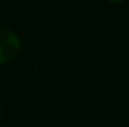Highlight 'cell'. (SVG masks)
Segmentation results:
<instances>
[{
	"label": "cell",
	"mask_w": 129,
	"mask_h": 127,
	"mask_svg": "<svg viewBox=\"0 0 129 127\" xmlns=\"http://www.w3.org/2000/svg\"><path fill=\"white\" fill-rule=\"evenodd\" d=\"M20 38L12 29L0 26V65L7 64L18 55L20 52Z\"/></svg>",
	"instance_id": "1"
},
{
	"label": "cell",
	"mask_w": 129,
	"mask_h": 127,
	"mask_svg": "<svg viewBox=\"0 0 129 127\" xmlns=\"http://www.w3.org/2000/svg\"><path fill=\"white\" fill-rule=\"evenodd\" d=\"M0 114H2V108H0Z\"/></svg>",
	"instance_id": "3"
},
{
	"label": "cell",
	"mask_w": 129,
	"mask_h": 127,
	"mask_svg": "<svg viewBox=\"0 0 129 127\" xmlns=\"http://www.w3.org/2000/svg\"><path fill=\"white\" fill-rule=\"evenodd\" d=\"M111 3H119V2H123V0H110Z\"/></svg>",
	"instance_id": "2"
}]
</instances>
